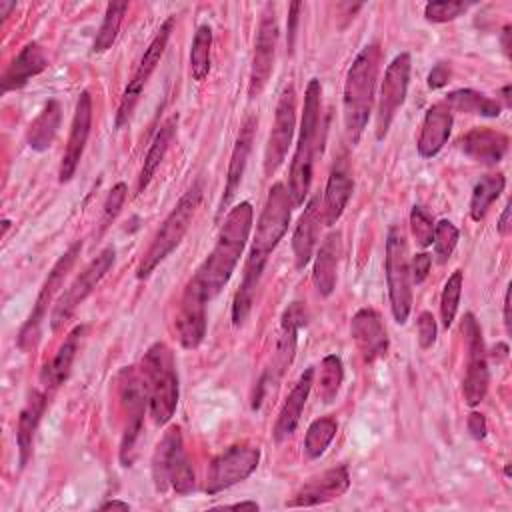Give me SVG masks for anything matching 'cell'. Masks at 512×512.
<instances>
[{
	"instance_id": "1",
	"label": "cell",
	"mask_w": 512,
	"mask_h": 512,
	"mask_svg": "<svg viewBox=\"0 0 512 512\" xmlns=\"http://www.w3.org/2000/svg\"><path fill=\"white\" fill-rule=\"evenodd\" d=\"M292 200L288 194V188L282 182L272 184L268 190L266 202L262 206L260 218L256 222V232L246 256L244 264V274L242 282L234 294L232 302V324L242 326L244 320L248 318L254 296L262 278V272L266 268V262L272 254V250L278 246V242L284 238L290 226V216H292Z\"/></svg>"
},
{
	"instance_id": "2",
	"label": "cell",
	"mask_w": 512,
	"mask_h": 512,
	"mask_svg": "<svg viewBox=\"0 0 512 512\" xmlns=\"http://www.w3.org/2000/svg\"><path fill=\"white\" fill-rule=\"evenodd\" d=\"M252 218H254V210L250 202L236 204L226 214L218 230L212 252L206 256V260L198 266V270L190 278L204 292L208 302L214 296H218V292L232 278L240 262V256L248 244V238L252 232Z\"/></svg>"
},
{
	"instance_id": "3",
	"label": "cell",
	"mask_w": 512,
	"mask_h": 512,
	"mask_svg": "<svg viewBox=\"0 0 512 512\" xmlns=\"http://www.w3.org/2000/svg\"><path fill=\"white\" fill-rule=\"evenodd\" d=\"M380 46L366 44L352 60L342 94V118L348 142L358 144L374 104V88L380 70Z\"/></svg>"
},
{
	"instance_id": "4",
	"label": "cell",
	"mask_w": 512,
	"mask_h": 512,
	"mask_svg": "<svg viewBox=\"0 0 512 512\" xmlns=\"http://www.w3.org/2000/svg\"><path fill=\"white\" fill-rule=\"evenodd\" d=\"M322 86L318 78H312L304 92V108L300 118L298 142L290 162L288 174V194L292 206H302L312 184L314 172V154L318 144V128H320V106H322Z\"/></svg>"
},
{
	"instance_id": "5",
	"label": "cell",
	"mask_w": 512,
	"mask_h": 512,
	"mask_svg": "<svg viewBox=\"0 0 512 512\" xmlns=\"http://www.w3.org/2000/svg\"><path fill=\"white\" fill-rule=\"evenodd\" d=\"M140 372L148 392V408L154 424L164 426L178 406V374L172 350L164 342H154L142 356Z\"/></svg>"
},
{
	"instance_id": "6",
	"label": "cell",
	"mask_w": 512,
	"mask_h": 512,
	"mask_svg": "<svg viewBox=\"0 0 512 512\" xmlns=\"http://www.w3.org/2000/svg\"><path fill=\"white\" fill-rule=\"evenodd\" d=\"M200 200H202V180H196L180 196L176 206L170 210V214L164 218V222L156 230L150 246L142 254V258L138 262V268H136V278L138 280L148 278L154 272V268L162 260H166V256H170V252L182 242V238L186 236V232H188V228L194 220V214L198 210Z\"/></svg>"
},
{
	"instance_id": "7",
	"label": "cell",
	"mask_w": 512,
	"mask_h": 512,
	"mask_svg": "<svg viewBox=\"0 0 512 512\" xmlns=\"http://www.w3.org/2000/svg\"><path fill=\"white\" fill-rule=\"evenodd\" d=\"M150 470L156 492L174 490L176 494H188L194 490L196 476L184 450V440L178 426H170L162 434L154 448Z\"/></svg>"
},
{
	"instance_id": "8",
	"label": "cell",
	"mask_w": 512,
	"mask_h": 512,
	"mask_svg": "<svg viewBox=\"0 0 512 512\" xmlns=\"http://www.w3.org/2000/svg\"><path fill=\"white\" fill-rule=\"evenodd\" d=\"M118 396L124 412V430L120 440V464L132 466L136 456V442L144 426V412L148 406V392L140 368L126 366L118 372Z\"/></svg>"
},
{
	"instance_id": "9",
	"label": "cell",
	"mask_w": 512,
	"mask_h": 512,
	"mask_svg": "<svg viewBox=\"0 0 512 512\" xmlns=\"http://www.w3.org/2000/svg\"><path fill=\"white\" fill-rule=\"evenodd\" d=\"M384 272L394 322L404 324L412 310V278L406 236L398 226H392L386 234Z\"/></svg>"
},
{
	"instance_id": "10",
	"label": "cell",
	"mask_w": 512,
	"mask_h": 512,
	"mask_svg": "<svg viewBox=\"0 0 512 512\" xmlns=\"http://www.w3.org/2000/svg\"><path fill=\"white\" fill-rule=\"evenodd\" d=\"M116 260L114 246H106L64 290V294L54 302L52 314H50V330L58 332L76 312V308L94 292V288L100 284V280L110 272Z\"/></svg>"
},
{
	"instance_id": "11",
	"label": "cell",
	"mask_w": 512,
	"mask_h": 512,
	"mask_svg": "<svg viewBox=\"0 0 512 512\" xmlns=\"http://www.w3.org/2000/svg\"><path fill=\"white\" fill-rule=\"evenodd\" d=\"M172 30H174V16H168L160 28L156 30L154 38L150 40V44L146 46L132 78L128 80L126 88H124V94L120 98V104H118V112H116V128H122L130 122L132 118V112L144 92V86L148 84L152 72L156 70V66L160 64L162 56H164V50L168 46V40L172 36Z\"/></svg>"
},
{
	"instance_id": "12",
	"label": "cell",
	"mask_w": 512,
	"mask_h": 512,
	"mask_svg": "<svg viewBox=\"0 0 512 512\" xmlns=\"http://www.w3.org/2000/svg\"><path fill=\"white\" fill-rule=\"evenodd\" d=\"M462 334L466 340V374L462 378V394L468 406H478L488 392L490 372H488V354L484 348L482 330L472 312L462 318Z\"/></svg>"
},
{
	"instance_id": "13",
	"label": "cell",
	"mask_w": 512,
	"mask_h": 512,
	"mask_svg": "<svg viewBox=\"0 0 512 512\" xmlns=\"http://www.w3.org/2000/svg\"><path fill=\"white\" fill-rule=\"evenodd\" d=\"M410 70L412 60L408 52H400L392 58L388 64L380 92H378V108H376V138L382 140L388 134V128L398 112V108L404 104L410 84Z\"/></svg>"
},
{
	"instance_id": "14",
	"label": "cell",
	"mask_w": 512,
	"mask_h": 512,
	"mask_svg": "<svg viewBox=\"0 0 512 512\" xmlns=\"http://www.w3.org/2000/svg\"><path fill=\"white\" fill-rule=\"evenodd\" d=\"M80 250H82V242H80V240L74 242V244H70V248L56 260V264H54L52 270L48 272V278L44 280V284H42V288H40V292H38V296H36V302H34V306H32V312H30L28 320L24 322V326H22L20 332H18V346H20L22 350H28V348L36 342L38 332H40V324H42V320H44V316H46V310H48V306L52 304L56 292L60 290L64 278H66L68 272L72 270V266H74V262H76Z\"/></svg>"
},
{
	"instance_id": "15",
	"label": "cell",
	"mask_w": 512,
	"mask_h": 512,
	"mask_svg": "<svg viewBox=\"0 0 512 512\" xmlns=\"http://www.w3.org/2000/svg\"><path fill=\"white\" fill-rule=\"evenodd\" d=\"M260 462V448L250 444H234L222 450L208 468L204 490L206 494H218L242 480H246Z\"/></svg>"
},
{
	"instance_id": "16",
	"label": "cell",
	"mask_w": 512,
	"mask_h": 512,
	"mask_svg": "<svg viewBox=\"0 0 512 512\" xmlns=\"http://www.w3.org/2000/svg\"><path fill=\"white\" fill-rule=\"evenodd\" d=\"M276 46H278V20H276V8L274 4H266L260 14L256 40H254V56L250 66V78H248V96L258 98L262 90L266 88L272 70H274V58H276Z\"/></svg>"
},
{
	"instance_id": "17",
	"label": "cell",
	"mask_w": 512,
	"mask_h": 512,
	"mask_svg": "<svg viewBox=\"0 0 512 512\" xmlns=\"http://www.w3.org/2000/svg\"><path fill=\"white\" fill-rule=\"evenodd\" d=\"M296 126V90L292 84L284 86L274 110L272 130L264 148V174L272 176L286 160Z\"/></svg>"
},
{
	"instance_id": "18",
	"label": "cell",
	"mask_w": 512,
	"mask_h": 512,
	"mask_svg": "<svg viewBox=\"0 0 512 512\" xmlns=\"http://www.w3.org/2000/svg\"><path fill=\"white\" fill-rule=\"evenodd\" d=\"M306 322H308L306 306L302 302L288 304V308L282 312V318H280V334H278L276 354H274L272 366L262 376V380L258 384V390H262L266 382H276L286 372V368L292 364L296 344H298V332H300V328L306 326Z\"/></svg>"
},
{
	"instance_id": "19",
	"label": "cell",
	"mask_w": 512,
	"mask_h": 512,
	"mask_svg": "<svg viewBox=\"0 0 512 512\" xmlns=\"http://www.w3.org/2000/svg\"><path fill=\"white\" fill-rule=\"evenodd\" d=\"M206 302L204 292L190 280L182 292L174 322L178 340L186 350L198 348L206 336Z\"/></svg>"
},
{
	"instance_id": "20",
	"label": "cell",
	"mask_w": 512,
	"mask_h": 512,
	"mask_svg": "<svg viewBox=\"0 0 512 512\" xmlns=\"http://www.w3.org/2000/svg\"><path fill=\"white\" fill-rule=\"evenodd\" d=\"M350 488V472L348 466H336L328 468L322 474H316L308 478L294 496L286 502L290 508H310L318 504H326L330 500H336L344 496Z\"/></svg>"
},
{
	"instance_id": "21",
	"label": "cell",
	"mask_w": 512,
	"mask_h": 512,
	"mask_svg": "<svg viewBox=\"0 0 512 512\" xmlns=\"http://www.w3.org/2000/svg\"><path fill=\"white\" fill-rule=\"evenodd\" d=\"M90 128H92V96L88 90H82L76 100V110L70 124V136H68L60 170H58V180L62 184L70 182L72 176L76 174V168L82 160V154L90 136Z\"/></svg>"
},
{
	"instance_id": "22",
	"label": "cell",
	"mask_w": 512,
	"mask_h": 512,
	"mask_svg": "<svg viewBox=\"0 0 512 512\" xmlns=\"http://www.w3.org/2000/svg\"><path fill=\"white\" fill-rule=\"evenodd\" d=\"M350 336L364 362H374L388 352V334L384 322L372 308H360L352 316Z\"/></svg>"
},
{
	"instance_id": "23",
	"label": "cell",
	"mask_w": 512,
	"mask_h": 512,
	"mask_svg": "<svg viewBox=\"0 0 512 512\" xmlns=\"http://www.w3.org/2000/svg\"><path fill=\"white\" fill-rule=\"evenodd\" d=\"M258 126V118L256 116H246V120L240 126V132L236 136L232 154H230V162H228V172H226V184H224V192L218 204V214L224 212V208H228L240 188V182L244 178L246 172V164H248V156L252 152V144H254V132Z\"/></svg>"
},
{
	"instance_id": "24",
	"label": "cell",
	"mask_w": 512,
	"mask_h": 512,
	"mask_svg": "<svg viewBox=\"0 0 512 512\" xmlns=\"http://www.w3.org/2000/svg\"><path fill=\"white\" fill-rule=\"evenodd\" d=\"M352 188H354V182H352L350 166H348V160L342 156L334 162L326 182V190H324L320 216L326 226H334L340 220L352 196Z\"/></svg>"
},
{
	"instance_id": "25",
	"label": "cell",
	"mask_w": 512,
	"mask_h": 512,
	"mask_svg": "<svg viewBox=\"0 0 512 512\" xmlns=\"http://www.w3.org/2000/svg\"><path fill=\"white\" fill-rule=\"evenodd\" d=\"M314 374L316 370L314 368H306L300 378L296 380V384L292 386V390L288 392L280 412H278V418H276V424H274V430H272V436L276 442H284L288 440L298 422H300V416H302V410L306 406V400L310 396V390L314 386Z\"/></svg>"
},
{
	"instance_id": "26",
	"label": "cell",
	"mask_w": 512,
	"mask_h": 512,
	"mask_svg": "<svg viewBox=\"0 0 512 512\" xmlns=\"http://www.w3.org/2000/svg\"><path fill=\"white\" fill-rule=\"evenodd\" d=\"M452 122V110L444 102H436L426 110L416 142V150L422 158H432L444 148L452 132Z\"/></svg>"
},
{
	"instance_id": "27",
	"label": "cell",
	"mask_w": 512,
	"mask_h": 512,
	"mask_svg": "<svg viewBox=\"0 0 512 512\" xmlns=\"http://www.w3.org/2000/svg\"><path fill=\"white\" fill-rule=\"evenodd\" d=\"M462 152L486 166H496L508 152V136L504 132L492 128H472L460 138Z\"/></svg>"
},
{
	"instance_id": "28",
	"label": "cell",
	"mask_w": 512,
	"mask_h": 512,
	"mask_svg": "<svg viewBox=\"0 0 512 512\" xmlns=\"http://www.w3.org/2000/svg\"><path fill=\"white\" fill-rule=\"evenodd\" d=\"M48 68V56L38 42H28L2 74V92H12L26 86L34 76Z\"/></svg>"
},
{
	"instance_id": "29",
	"label": "cell",
	"mask_w": 512,
	"mask_h": 512,
	"mask_svg": "<svg viewBox=\"0 0 512 512\" xmlns=\"http://www.w3.org/2000/svg\"><path fill=\"white\" fill-rule=\"evenodd\" d=\"M340 256H342V234L336 230L322 240L314 260V268H312L314 288L324 298L330 296L336 288Z\"/></svg>"
},
{
	"instance_id": "30",
	"label": "cell",
	"mask_w": 512,
	"mask_h": 512,
	"mask_svg": "<svg viewBox=\"0 0 512 512\" xmlns=\"http://www.w3.org/2000/svg\"><path fill=\"white\" fill-rule=\"evenodd\" d=\"M48 396L42 390L30 392L26 404L22 406L18 414V424H16V446H18V466L24 468L32 456V444L34 436L38 430V424L42 420V414L46 410Z\"/></svg>"
},
{
	"instance_id": "31",
	"label": "cell",
	"mask_w": 512,
	"mask_h": 512,
	"mask_svg": "<svg viewBox=\"0 0 512 512\" xmlns=\"http://www.w3.org/2000/svg\"><path fill=\"white\" fill-rule=\"evenodd\" d=\"M320 206H318V196L310 198L306 204L302 216L298 218V224L294 226L292 232V254H294V266L298 270L306 268V264L312 260L316 240H318V230H320Z\"/></svg>"
},
{
	"instance_id": "32",
	"label": "cell",
	"mask_w": 512,
	"mask_h": 512,
	"mask_svg": "<svg viewBox=\"0 0 512 512\" xmlns=\"http://www.w3.org/2000/svg\"><path fill=\"white\" fill-rule=\"evenodd\" d=\"M82 334H84V326H74L68 332V336L64 338V342L60 344V348L54 354V358L42 368L40 384H42L44 390L50 392V390H56L58 386L64 384V380L68 378V374L72 370V364H74V358H76Z\"/></svg>"
},
{
	"instance_id": "33",
	"label": "cell",
	"mask_w": 512,
	"mask_h": 512,
	"mask_svg": "<svg viewBox=\"0 0 512 512\" xmlns=\"http://www.w3.org/2000/svg\"><path fill=\"white\" fill-rule=\"evenodd\" d=\"M176 128H178V116L172 114L170 118H166L162 122V126L158 128V132L154 134L150 146H148V152L144 156V162H142V168H140V174H138V182H136V194H142L150 180L154 178L160 162L164 160L174 136H176Z\"/></svg>"
},
{
	"instance_id": "34",
	"label": "cell",
	"mask_w": 512,
	"mask_h": 512,
	"mask_svg": "<svg viewBox=\"0 0 512 512\" xmlns=\"http://www.w3.org/2000/svg\"><path fill=\"white\" fill-rule=\"evenodd\" d=\"M60 120H62V108L58 100H48L44 104V108L38 112V116L30 122L28 130H26V142L32 150L36 152H44L52 146L58 128H60Z\"/></svg>"
},
{
	"instance_id": "35",
	"label": "cell",
	"mask_w": 512,
	"mask_h": 512,
	"mask_svg": "<svg viewBox=\"0 0 512 512\" xmlns=\"http://www.w3.org/2000/svg\"><path fill=\"white\" fill-rule=\"evenodd\" d=\"M442 102L450 110L476 114V116H484V118H496L502 112V104L498 100L488 98L486 94L472 90V88H460V90L448 92Z\"/></svg>"
},
{
	"instance_id": "36",
	"label": "cell",
	"mask_w": 512,
	"mask_h": 512,
	"mask_svg": "<svg viewBox=\"0 0 512 512\" xmlns=\"http://www.w3.org/2000/svg\"><path fill=\"white\" fill-rule=\"evenodd\" d=\"M504 186H506V178L500 172L486 174L476 182L470 198V218L474 222H480L486 216L492 202L498 200V196L504 192Z\"/></svg>"
},
{
	"instance_id": "37",
	"label": "cell",
	"mask_w": 512,
	"mask_h": 512,
	"mask_svg": "<svg viewBox=\"0 0 512 512\" xmlns=\"http://www.w3.org/2000/svg\"><path fill=\"white\" fill-rule=\"evenodd\" d=\"M210 48H212V28L200 24L194 32L190 46V74L196 82H204L210 72Z\"/></svg>"
},
{
	"instance_id": "38",
	"label": "cell",
	"mask_w": 512,
	"mask_h": 512,
	"mask_svg": "<svg viewBox=\"0 0 512 512\" xmlns=\"http://www.w3.org/2000/svg\"><path fill=\"white\" fill-rule=\"evenodd\" d=\"M342 382H344V364H342L340 356H336V354L324 356V360L320 362L318 378L314 382L318 386L320 400L326 402V404L334 402Z\"/></svg>"
},
{
	"instance_id": "39",
	"label": "cell",
	"mask_w": 512,
	"mask_h": 512,
	"mask_svg": "<svg viewBox=\"0 0 512 512\" xmlns=\"http://www.w3.org/2000/svg\"><path fill=\"white\" fill-rule=\"evenodd\" d=\"M126 10H128V2H110L106 6L102 24H100V28L96 32V38H94V44H92L94 54H102V52L112 48V44L116 42V36H118V30H120V24H122V18H124Z\"/></svg>"
},
{
	"instance_id": "40",
	"label": "cell",
	"mask_w": 512,
	"mask_h": 512,
	"mask_svg": "<svg viewBox=\"0 0 512 512\" xmlns=\"http://www.w3.org/2000/svg\"><path fill=\"white\" fill-rule=\"evenodd\" d=\"M336 430H338V424L332 416H322V418H316L308 430H306V436H304V454L310 458V460H316L320 458L326 448L330 446V442L334 440L336 436Z\"/></svg>"
},
{
	"instance_id": "41",
	"label": "cell",
	"mask_w": 512,
	"mask_h": 512,
	"mask_svg": "<svg viewBox=\"0 0 512 512\" xmlns=\"http://www.w3.org/2000/svg\"><path fill=\"white\" fill-rule=\"evenodd\" d=\"M462 284H464L462 270H454L444 282V288L440 294V320L444 328H450L456 318L460 296H462Z\"/></svg>"
},
{
	"instance_id": "42",
	"label": "cell",
	"mask_w": 512,
	"mask_h": 512,
	"mask_svg": "<svg viewBox=\"0 0 512 512\" xmlns=\"http://www.w3.org/2000/svg\"><path fill=\"white\" fill-rule=\"evenodd\" d=\"M458 238H460V232L450 220L436 222L432 244H434V254L438 256V262H448V258L452 256L458 244Z\"/></svg>"
},
{
	"instance_id": "43",
	"label": "cell",
	"mask_w": 512,
	"mask_h": 512,
	"mask_svg": "<svg viewBox=\"0 0 512 512\" xmlns=\"http://www.w3.org/2000/svg\"><path fill=\"white\" fill-rule=\"evenodd\" d=\"M434 218L422 208V206H412L410 210V232L414 236V242L420 248H426L434 240Z\"/></svg>"
},
{
	"instance_id": "44",
	"label": "cell",
	"mask_w": 512,
	"mask_h": 512,
	"mask_svg": "<svg viewBox=\"0 0 512 512\" xmlns=\"http://www.w3.org/2000/svg\"><path fill=\"white\" fill-rule=\"evenodd\" d=\"M470 6V2H428L424 6V16L428 22L444 24L462 16Z\"/></svg>"
},
{
	"instance_id": "45",
	"label": "cell",
	"mask_w": 512,
	"mask_h": 512,
	"mask_svg": "<svg viewBox=\"0 0 512 512\" xmlns=\"http://www.w3.org/2000/svg\"><path fill=\"white\" fill-rule=\"evenodd\" d=\"M126 194H128V186L124 182H118L110 188V192L104 200V208H102V228L110 226L112 220L120 214L122 204L126 200Z\"/></svg>"
},
{
	"instance_id": "46",
	"label": "cell",
	"mask_w": 512,
	"mask_h": 512,
	"mask_svg": "<svg viewBox=\"0 0 512 512\" xmlns=\"http://www.w3.org/2000/svg\"><path fill=\"white\" fill-rule=\"evenodd\" d=\"M418 346L422 350H428L432 348V344L436 342V332H438V326H436V318L432 316V312H422L418 316Z\"/></svg>"
},
{
	"instance_id": "47",
	"label": "cell",
	"mask_w": 512,
	"mask_h": 512,
	"mask_svg": "<svg viewBox=\"0 0 512 512\" xmlns=\"http://www.w3.org/2000/svg\"><path fill=\"white\" fill-rule=\"evenodd\" d=\"M430 266H432V256L428 252L414 254L412 260H410V278H412V282L422 284L430 274Z\"/></svg>"
},
{
	"instance_id": "48",
	"label": "cell",
	"mask_w": 512,
	"mask_h": 512,
	"mask_svg": "<svg viewBox=\"0 0 512 512\" xmlns=\"http://www.w3.org/2000/svg\"><path fill=\"white\" fill-rule=\"evenodd\" d=\"M448 82H450V64L438 62V64L430 70V74H428V86H430L432 90H436V88L446 86Z\"/></svg>"
},
{
	"instance_id": "49",
	"label": "cell",
	"mask_w": 512,
	"mask_h": 512,
	"mask_svg": "<svg viewBox=\"0 0 512 512\" xmlns=\"http://www.w3.org/2000/svg\"><path fill=\"white\" fill-rule=\"evenodd\" d=\"M466 428H468V432H470V436H472L474 440H484V438H486V432H488L484 414H480V412H470V414H468V420H466Z\"/></svg>"
},
{
	"instance_id": "50",
	"label": "cell",
	"mask_w": 512,
	"mask_h": 512,
	"mask_svg": "<svg viewBox=\"0 0 512 512\" xmlns=\"http://www.w3.org/2000/svg\"><path fill=\"white\" fill-rule=\"evenodd\" d=\"M302 10L300 2H292L288 8V52L294 50V40H296V28H298V14Z\"/></svg>"
},
{
	"instance_id": "51",
	"label": "cell",
	"mask_w": 512,
	"mask_h": 512,
	"mask_svg": "<svg viewBox=\"0 0 512 512\" xmlns=\"http://www.w3.org/2000/svg\"><path fill=\"white\" fill-rule=\"evenodd\" d=\"M496 228H498V234H500V236H508V234H510V230H512V222H510V202H506V206H504V210H502V216H500Z\"/></svg>"
},
{
	"instance_id": "52",
	"label": "cell",
	"mask_w": 512,
	"mask_h": 512,
	"mask_svg": "<svg viewBox=\"0 0 512 512\" xmlns=\"http://www.w3.org/2000/svg\"><path fill=\"white\" fill-rule=\"evenodd\" d=\"M504 328H506V334H510V330H512V320H510V286L506 288V294H504Z\"/></svg>"
},
{
	"instance_id": "53",
	"label": "cell",
	"mask_w": 512,
	"mask_h": 512,
	"mask_svg": "<svg viewBox=\"0 0 512 512\" xmlns=\"http://www.w3.org/2000/svg\"><path fill=\"white\" fill-rule=\"evenodd\" d=\"M502 50H504V54L506 56H510V24H506L504 28H502Z\"/></svg>"
},
{
	"instance_id": "54",
	"label": "cell",
	"mask_w": 512,
	"mask_h": 512,
	"mask_svg": "<svg viewBox=\"0 0 512 512\" xmlns=\"http://www.w3.org/2000/svg\"><path fill=\"white\" fill-rule=\"evenodd\" d=\"M100 508H102V510H110V508L128 510V508H130V504H128V502H122V500H108V502H104Z\"/></svg>"
},
{
	"instance_id": "55",
	"label": "cell",
	"mask_w": 512,
	"mask_h": 512,
	"mask_svg": "<svg viewBox=\"0 0 512 512\" xmlns=\"http://www.w3.org/2000/svg\"><path fill=\"white\" fill-rule=\"evenodd\" d=\"M14 8H16V2H0V16H2V20H6Z\"/></svg>"
},
{
	"instance_id": "56",
	"label": "cell",
	"mask_w": 512,
	"mask_h": 512,
	"mask_svg": "<svg viewBox=\"0 0 512 512\" xmlns=\"http://www.w3.org/2000/svg\"><path fill=\"white\" fill-rule=\"evenodd\" d=\"M230 508H236V510H240V508L258 510V504H256V502H252V500H246V502H236V504H230Z\"/></svg>"
},
{
	"instance_id": "57",
	"label": "cell",
	"mask_w": 512,
	"mask_h": 512,
	"mask_svg": "<svg viewBox=\"0 0 512 512\" xmlns=\"http://www.w3.org/2000/svg\"><path fill=\"white\" fill-rule=\"evenodd\" d=\"M502 98H504V102H506V106H510V84H506L504 88H502Z\"/></svg>"
}]
</instances>
